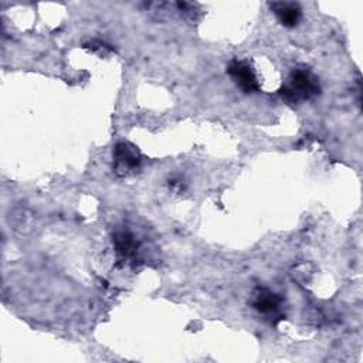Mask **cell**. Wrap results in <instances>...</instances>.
I'll use <instances>...</instances> for the list:
<instances>
[{
	"instance_id": "cell-4",
	"label": "cell",
	"mask_w": 363,
	"mask_h": 363,
	"mask_svg": "<svg viewBox=\"0 0 363 363\" xmlns=\"http://www.w3.org/2000/svg\"><path fill=\"white\" fill-rule=\"evenodd\" d=\"M270 8L284 27H295L302 17V10L298 3L274 2L270 3Z\"/></svg>"
},
{
	"instance_id": "cell-3",
	"label": "cell",
	"mask_w": 363,
	"mask_h": 363,
	"mask_svg": "<svg viewBox=\"0 0 363 363\" xmlns=\"http://www.w3.org/2000/svg\"><path fill=\"white\" fill-rule=\"evenodd\" d=\"M114 159H115V171L118 173H128L134 171L141 164V153L136 146L129 142H120L114 149Z\"/></svg>"
},
{
	"instance_id": "cell-1",
	"label": "cell",
	"mask_w": 363,
	"mask_h": 363,
	"mask_svg": "<svg viewBox=\"0 0 363 363\" xmlns=\"http://www.w3.org/2000/svg\"><path fill=\"white\" fill-rule=\"evenodd\" d=\"M321 91L318 78L308 70L297 69L291 73L290 81L283 85L280 95L285 102L295 104L299 101H306L318 95Z\"/></svg>"
},
{
	"instance_id": "cell-5",
	"label": "cell",
	"mask_w": 363,
	"mask_h": 363,
	"mask_svg": "<svg viewBox=\"0 0 363 363\" xmlns=\"http://www.w3.org/2000/svg\"><path fill=\"white\" fill-rule=\"evenodd\" d=\"M252 305L260 314H276L280 311L281 298L277 294L266 288H262L255 294V299Z\"/></svg>"
},
{
	"instance_id": "cell-2",
	"label": "cell",
	"mask_w": 363,
	"mask_h": 363,
	"mask_svg": "<svg viewBox=\"0 0 363 363\" xmlns=\"http://www.w3.org/2000/svg\"><path fill=\"white\" fill-rule=\"evenodd\" d=\"M227 73L245 94H252L260 90L257 76L254 74L251 66L247 62L233 60L227 67Z\"/></svg>"
},
{
	"instance_id": "cell-6",
	"label": "cell",
	"mask_w": 363,
	"mask_h": 363,
	"mask_svg": "<svg viewBox=\"0 0 363 363\" xmlns=\"http://www.w3.org/2000/svg\"><path fill=\"white\" fill-rule=\"evenodd\" d=\"M113 240H114L115 251L122 260H129V258L135 257L138 244L129 232H118L114 234Z\"/></svg>"
},
{
	"instance_id": "cell-7",
	"label": "cell",
	"mask_w": 363,
	"mask_h": 363,
	"mask_svg": "<svg viewBox=\"0 0 363 363\" xmlns=\"http://www.w3.org/2000/svg\"><path fill=\"white\" fill-rule=\"evenodd\" d=\"M84 47H88L90 50H92V51H95V53H99V55H107V53H110V51H113V48L107 43L98 41V40H92L88 44H85Z\"/></svg>"
}]
</instances>
